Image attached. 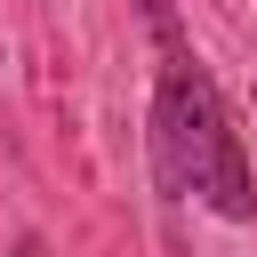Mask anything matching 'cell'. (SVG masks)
<instances>
[{"label":"cell","instance_id":"obj_1","mask_svg":"<svg viewBox=\"0 0 257 257\" xmlns=\"http://www.w3.org/2000/svg\"><path fill=\"white\" fill-rule=\"evenodd\" d=\"M153 169L177 201H201L217 217H257V177L241 161V137L225 120V96L201 64H169L161 72V96H153Z\"/></svg>","mask_w":257,"mask_h":257}]
</instances>
